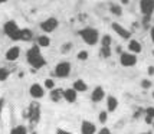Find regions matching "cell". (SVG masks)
<instances>
[{"label":"cell","mask_w":154,"mask_h":134,"mask_svg":"<svg viewBox=\"0 0 154 134\" xmlns=\"http://www.w3.org/2000/svg\"><path fill=\"white\" fill-rule=\"evenodd\" d=\"M27 61H29V64H30L35 69L42 68L45 65V59L42 58V55H40L39 48L38 46H33L29 52H27Z\"/></svg>","instance_id":"6da1fadb"},{"label":"cell","mask_w":154,"mask_h":134,"mask_svg":"<svg viewBox=\"0 0 154 134\" xmlns=\"http://www.w3.org/2000/svg\"><path fill=\"white\" fill-rule=\"evenodd\" d=\"M79 35H81V38L84 39V42L88 43V45H95L98 42V30L97 29L85 27V29L79 30Z\"/></svg>","instance_id":"7a4b0ae2"},{"label":"cell","mask_w":154,"mask_h":134,"mask_svg":"<svg viewBox=\"0 0 154 134\" xmlns=\"http://www.w3.org/2000/svg\"><path fill=\"white\" fill-rule=\"evenodd\" d=\"M5 32H6V35L10 39H13V40L20 39V30L14 22H7L6 25H5Z\"/></svg>","instance_id":"3957f363"},{"label":"cell","mask_w":154,"mask_h":134,"mask_svg":"<svg viewBox=\"0 0 154 134\" xmlns=\"http://www.w3.org/2000/svg\"><path fill=\"white\" fill-rule=\"evenodd\" d=\"M69 72H71V64H68V62H60L55 67V75L59 76V78L68 76Z\"/></svg>","instance_id":"277c9868"},{"label":"cell","mask_w":154,"mask_h":134,"mask_svg":"<svg viewBox=\"0 0 154 134\" xmlns=\"http://www.w3.org/2000/svg\"><path fill=\"white\" fill-rule=\"evenodd\" d=\"M120 62L122 67H134L135 64H137V56H135L134 54L124 52V54H121V56H120Z\"/></svg>","instance_id":"5b68a950"},{"label":"cell","mask_w":154,"mask_h":134,"mask_svg":"<svg viewBox=\"0 0 154 134\" xmlns=\"http://www.w3.org/2000/svg\"><path fill=\"white\" fill-rule=\"evenodd\" d=\"M140 9L144 16H151V13L154 12V0H141Z\"/></svg>","instance_id":"8992f818"},{"label":"cell","mask_w":154,"mask_h":134,"mask_svg":"<svg viewBox=\"0 0 154 134\" xmlns=\"http://www.w3.org/2000/svg\"><path fill=\"white\" fill-rule=\"evenodd\" d=\"M40 27H42L45 32H54L55 29L58 27V20L54 19V17H51V19L45 20V22L40 25Z\"/></svg>","instance_id":"52a82bcc"},{"label":"cell","mask_w":154,"mask_h":134,"mask_svg":"<svg viewBox=\"0 0 154 134\" xmlns=\"http://www.w3.org/2000/svg\"><path fill=\"white\" fill-rule=\"evenodd\" d=\"M39 113H40V108H39V104L38 102H33L32 105H30V108H29V118H30V121L32 123H36V121L39 120Z\"/></svg>","instance_id":"ba28073f"},{"label":"cell","mask_w":154,"mask_h":134,"mask_svg":"<svg viewBox=\"0 0 154 134\" xmlns=\"http://www.w3.org/2000/svg\"><path fill=\"white\" fill-rule=\"evenodd\" d=\"M95 126L91 121H82L81 124V133L82 134H95Z\"/></svg>","instance_id":"9c48e42d"},{"label":"cell","mask_w":154,"mask_h":134,"mask_svg":"<svg viewBox=\"0 0 154 134\" xmlns=\"http://www.w3.org/2000/svg\"><path fill=\"white\" fill-rule=\"evenodd\" d=\"M112 29L115 30V33L117 35H120L122 39H128L130 36H131V33L128 32L125 27H122L121 25H118V23H112Z\"/></svg>","instance_id":"30bf717a"},{"label":"cell","mask_w":154,"mask_h":134,"mask_svg":"<svg viewBox=\"0 0 154 134\" xmlns=\"http://www.w3.org/2000/svg\"><path fill=\"white\" fill-rule=\"evenodd\" d=\"M104 97H105V92H104V88L101 87H97L92 91V95H91V100L94 101V102H100L101 100H104Z\"/></svg>","instance_id":"8fae6325"},{"label":"cell","mask_w":154,"mask_h":134,"mask_svg":"<svg viewBox=\"0 0 154 134\" xmlns=\"http://www.w3.org/2000/svg\"><path fill=\"white\" fill-rule=\"evenodd\" d=\"M76 94H78V91L74 89V88L65 89V91H63V98H65L68 102H75V101H76Z\"/></svg>","instance_id":"7c38bea8"},{"label":"cell","mask_w":154,"mask_h":134,"mask_svg":"<svg viewBox=\"0 0 154 134\" xmlns=\"http://www.w3.org/2000/svg\"><path fill=\"white\" fill-rule=\"evenodd\" d=\"M30 95L33 97V98H42L43 97V88L38 85V84H35L30 87Z\"/></svg>","instance_id":"4fadbf2b"},{"label":"cell","mask_w":154,"mask_h":134,"mask_svg":"<svg viewBox=\"0 0 154 134\" xmlns=\"http://www.w3.org/2000/svg\"><path fill=\"white\" fill-rule=\"evenodd\" d=\"M107 107H108V111L109 113H112V111H115L117 110V107H118V100L115 98V97H108L107 100Z\"/></svg>","instance_id":"5bb4252c"},{"label":"cell","mask_w":154,"mask_h":134,"mask_svg":"<svg viewBox=\"0 0 154 134\" xmlns=\"http://www.w3.org/2000/svg\"><path fill=\"white\" fill-rule=\"evenodd\" d=\"M128 49H130L131 52H134V54H140L141 51H143L141 43L138 42V40H130V43H128Z\"/></svg>","instance_id":"9a60e30c"},{"label":"cell","mask_w":154,"mask_h":134,"mask_svg":"<svg viewBox=\"0 0 154 134\" xmlns=\"http://www.w3.org/2000/svg\"><path fill=\"white\" fill-rule=\"evenodd\" d=\"M19 48H10L9 51H7V54H6V58L9 61H16L17 58H19Z\"/></svg>","instance_id":"2e32d148"},{"label":"cell","mask_w":154,"mask_h":134,"mask_svg":"<svg viewBox=\"0 0 154 134\" xmlns=\"http://www.w3.org/2000/svg\"><path fill=\"white\" fill-rule=\"evenodd\" d=\"M74 89H76L78 92H85L88 89V85L84 82L82 79H78V81H75V84H74Z\"/></svg>","instance_id":"e0dca14e"},{"label":"cell","mask_w":154,"mask_h":134,"mask_svg":"<svg viewBox=\"0 0 154 134\" xmlns=\"http://www.w3.org/2000/svg\"><path fill=\"white\" fill-rule=\"evenodd\" d=\"M51 98H52V101H59L60 98H63V89H60V88H58V89H52Z\"/></svg>","instance_id":"ac0fdd59"},{"label":"cell","mask_w":154,"mask_h":134,"mask_svg":"<svg viewBox=\"0 0 154 134\" xmlns=\"http://www.w3.org/2000/svg\"><path fill=\"white\" fill-rule=\"evenodd\" d=\"M20 39L22 40H30L32 39V32L29 29H22L20 30Z\"/></svg>","instance_id":"d6986e66"},{"label":"cell","mask_w":154,"mask_h":134,"mask_svg":"<svg viewBox=\"0 0 154 134\" xmlns=\"http://www.w3.org/2000/svg\"><path fill=\"white\" fill-rule=\"evenodd\" d=\"M9 74H10L9 69H6V68H0V81H6Z\"/></svg>","instance_id":"ffe728a7"},{"label":"cell","mask_w":154,"mask_h":134,"mask_svg":"<svg viewBox=\"0 0 154 134\" xmlns=\"http://www.w3.org/2000/svg\"><path fill=\"white\" fill-rule=\"evenodd\" d=\"M49 43H51V40L48 36H40L39 38V46H49Z\"/></svg>","instance_id":"44dd1931"},{"label":"cell","mask_w":154,"mask_h":134,"mask_svg":"<svg viewBox=\"0 0 154 134\" xmlns=\"http://www.w3.org/2000/svg\"><path fill=\"white\" fill-rule=\"evenodd\" d=\"M102 48H111V38L108 36V35H105L104 38H102Z\"/></svg>","instance_id":"7402d4cb"},{"label":"cell","mask_w":154,"mask_h":134,"mask_svg":"<svg viewBox=\"0 0 154 134\" xmlns=\"http://www.w3.org/2000/svg\"><path fill=\"white\" fill-rule=\"evenodd\" d=\"M10 134H26V130H25V127H22V126H19V127H16L12 130V133Z\"/></svg>","instance_id":"603a6c76"},{"label":"cell","mask_w":154,"mask_h":134,"mask_svg":"<svg viewBox=\"0 0 154 134\" xmlns=\"http://www.w3.org/2000/svg\"><path fill=\"white\" fill-rule=\"evenodd\" d=\"M108 120V113L107 111H102V113H100V123L101 124H105Z\"/></svg>","instance_id":"cb8c5ba5"},{"label":"cell","mask_w":154,"mask_h":134,"mask_svg":"<svg viewBox=\"0 0 154 134\" xmlns=\"http://www.w3.org/2000/svg\"><path fill=\"white\" fill-rule=\"evenodd\" d=\"M78 59L79 61H87L88 59V52L87 51H81L79 54H78Z\"/></svg>","instance_id":"d4e9b609"},{"label":"cell","mask_w":154,"mask_h":134,"mask_svg":"<svg viewBox=\"0 0 154 134\" xmlns=\"http://www.w3.org/2000/svg\"><path fill=\"white\" fill-rule=\"evenodd\" d=\"M101 52L104 55V58H109V56H111V48H102Z\"/></svg>","instance_id":"484cf974"},{"label":"cell","mask_w":154,"mask_h":134,"mask_svg":"<svg viewBox=\"0 0 154 134\" xmlns=\"http://www.w3.org/2000/svg\"><path fill=\"white\" fill-rule=\"evenodd\" d=\"M111 12L117 16H121V7L120 6H111Z\"/></svg>","instance_id":"4316f807"},{"label":"cell","mask_w":154,"mask_h":134,"mask_svg":"<svg viewBox=\"0 0 154 134\" xmlns=\"http://www.w3.org/2000/svg\"><path fill=\"white\" fill-rule=\"evenodd\" d=\"M141 87L144 88V89H148V88L151 87V82H150V81H147V79H143V81H141Z\"/></svg>","instance_id":"83f0119b"},{"label":"cell","mask_w":154,"mask_h":134,"mask_svg":"<svg viewBox=\"0 0 154 134\" xmlns=\"http://www.w3.org/2000/svg\"><path fill=\"white\" fill-rule=\"evenodd\" d=\"M146 115H148V117L154 118V107H148L147 110H146Z\"/></svg>","instance_id":"f1b7e54d"},{"label":"cell","mask_w":154,"mask_h":134,"mask_svg":"<svg viewBox=\"0 0 154 134\" xmlns=\"http://www.w3.org/2000/svg\"><path fill=\"white\" fill-rule=\"evenodd\" d=\"M45 85H46V88H51V89H54V87H55V84L52 79H46L45 81Z\"/></svg>","instance_id":"f546056e"},{"label":"cell","mask_w":154,"mask_h":134,"mask_svg":"<svg viewBox=\"0 0 154 134\" xmlns=\"http://www.w3.org/2000/svg\"><path fill=\"white\" fill-rule=\"evenodd\" d=\"M146 123H147V124H153V123H154V118H151V117L146 115Z\"/></svg>","instance_id":"4dcf8cb0"},{"label":"cell","mask_w":154,"mask_h":134,"mask_svg":"<svg viewBox=\"0 0 154 134\" xmlns=\"http://www.w3.org/2000/svg\"><path fill=\"white\" fill-rule=\"evenodd\" d=\"M56 134H71L69 131H65V130H62V128H58L56 130Z\"/></svg>","instance_id":"1f68e13d"},{"label":"cell","mask_w":154,"mask_h":134,"mask_svg":"<svg viewBox=\"0 0 154 134\" xmlns=\"http://www.w3.org/2000/svg\"><path fill=\"white\" fill-rule=\"evenodd\" d=\"M98 134H111V131H109L108 128H105V127H104V128H102V130H101V131H100V133H98Z\"/></svg>","instance_id":"d6a6232c"},{"label":"cell","mask_w":154,"mask_h":134,"mask_svg":"<svg viewBox=\"0 0 154 134\" xmlns=\"http://www.w3.org/2000/svg\"><path fill=\"white\" fill-rule=\"evenodd\" d=\"M71 46H72L71 43H65V45H63V49H62V51H63V52H66L68 49H71Z\"/></svg>","instance_id":"836d02e7"},{"label":"cell","mask_w":154,"mask_h":134,"mask_svg":"<svg viewBox=\"0 0 154 134\" xmlns=\"http://www.w3.org/2000/svg\"><path fill=\"white\" fill-rule=\"evenodd\" d=\"M3 105H5V100L0 98V114H2V110H3Z\"/></svg>","instance_id":"e575fe53"},{"label":"cell","mask_w":154,"mask_h":134,"mask_svg":"<svg viewBox=\"0 0 154 134\" xmlns=\"http://www.w3.org/2000/svg\"><path fill=\"white\" fill-rule=\"evenodd\" d=\"M148 74H150V75L154 74V67H148Z\"/></svg>","instance_id":"d590c367"},{"label":"cell","mask_w":154,"mask_h":134,"mask_svg":"<svg viewBox=\"0 0 154 134\" xmlns=\"http://www.w3.org/2000/svg\"><path fill=\"white\" fill-rule=\"evenodd\" d=\"M151 39H153V43H154V26L151 27Z\"/></svg>","instance_id":"8d00e7d4"},{"label":"cell","mask_w":154,"mask_h":134,"mask_svg":"<svg viewBox=\"0 0 154 134\" xmlns=\"http://www.w3.org/2000/svg\"><path fill=\"white\" fill-rule=\"evenodd\" d=\"M121 3H122V5H127V3H128V0H121Z\"/></svg>","instance_id":"74e56055"},{"label":"cell","mask_w":154,"mask_h":134,"mask_svg":"<svg viewBox=\"0 0 154 134\" xmlns=\"http://www.w3.org/2000/svg\"><path fill=\"white\" fill-rule=\"evenodd\" d=\"M141 134H153V133H150V131H147V133H141Z\"/></svg>","instance_id":"f35d334b"},{"label":"cell","mask_w":154,"mask_h":134,"mask_svg":"<svg viewBox=\"0 0 154 134\" xmlns=\"http://www.w3.org/2000/svg\"><path fill=\"white\" fill-rule=\"evenodd\" d=\"M5 2H6V0H0V3H5Z\"/></svg>","instance_id":"ab89813d"},{"label":"cell","mask_w":154,"mask_h":134,"mask_svg":"<svg viewBox=\"0 0 154 134\" xmlns=\"http://www.w3.org/2000/svg\"><path fill=\"white\" fill-rule=\"evenodd\" d=\"M153 98H154V92H153Z\"/></svg>","instance_id":"60d3db41"},{"label":"cell","mask_w":154,"mask_h":134,"mask_svg":"<svg viewBox=\"0 0 154 134\" xmlns=\"http://www.w3.org/2000/svg\"><path fill=\"white\" fill-rule=\"evenodd\" d=\"M153 126H154V123H153Z\"/></svg>","instance_id":"b9f144b4"}]
</instances>
